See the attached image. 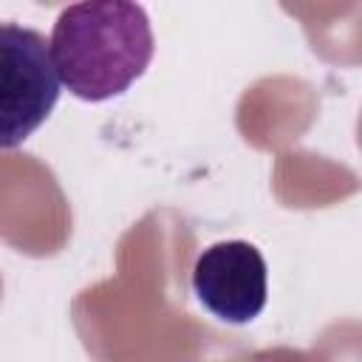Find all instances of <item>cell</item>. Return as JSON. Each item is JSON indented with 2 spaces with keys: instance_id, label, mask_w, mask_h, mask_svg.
Returning a JSON list of instances; mask_svg holds the SVG:
<instances>
[{
  "instance_id": "cell-1",
  "label": "cell",
  "mask_w": 362,
  "mask_h": 362,
  "mask_svg": "<svg viewBox=\"0 0 362 362\" xmlns=\"http://www.w3.org/2000/svg\"><path fill=\"white\" fill-rule=\"evenodd\" d=\"M51 59L59 85L76 99L105 102L122 96L147 71L156 40L139 3L90 0L59 11L51 28Z\"/></svg>"
},
{
  "instance_id": "cell-2",
  "label": "cell",
  "mask_w": 362,
  "mask_h": 362,
  "mask_svg": "<svg viewBox=\"0 0 362 362\" xmlns=\"http://www.w3.org/2000/svg\"><path fill=\"white\" fill-rule=\"evenodd\" d=\"M59 76L48 40L28 25L0 23V150L23 144L54 110Z\"/></svg>"
},
{
  "instance_id": "cell-3",
  "label": "cell",
  "mask_w": 362,
  "mask_h": 362,
  "mask_svg": "<svg viewBox=\"0 0 362 362\" xmlns=\"http://www.w3.org/2000/svg\"><path fill=\"white\" fill-rule=\"evenodd\" d=\"M192 291L218 320L252 322L269 297V272L260 249L249 240H221L206 246L192 266Z\"/></svg>"
}]
</instances>
